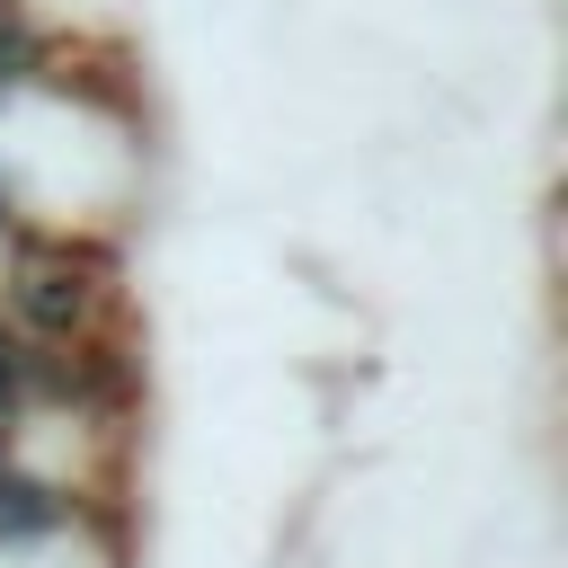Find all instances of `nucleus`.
I'll list each match as a JSON object with an SVG mask.
<instances>
[{
    "label": "nucleus",
    "mask_w": 568,
    "mask_h": 568,
    "mask_svg": "<svg viewBox=\"0 0 568 568\" xmlns=\"http://www.w3.org/2000/svg\"><path fill=\"white\" fill-rule=\"evenodd\" d=\"M0 355H18V328H0Z\"/></svg>",
    "instance_id": "7ed1b4c3"
},
{
    "label": "nucleus",
    "mask_w": 568,
    "mask_h": 568,
    "mask_svg": "<svg viewBox=\"0 0 568 568\" xmlns=\"http://www.w3.org/2000/svg\"><path fill=\"white\" fill-rule=\"evenodd\" d=\"M62 524H71V497L53 479H27V470L0 462V541H44Z\"/></svg>",
    "instance_id": "f03ea898"
},
{
    "label": "nucleus",
    "mask_w": 568,
    "mask_h": 568,
    "mask_svg": "<svg viewBox=\"0 0 568 568\" xmlns=\"http://www.w3.org/2000/svg\"><path fill=\"white\" fill-rule=\"evenodd\" d=\"M9 311H18L27 337H71L98 311V284H80L71 266H18L9 275Z\"/></svg>",
    "instance_id": "f257e3e1"
}]
</instances>
